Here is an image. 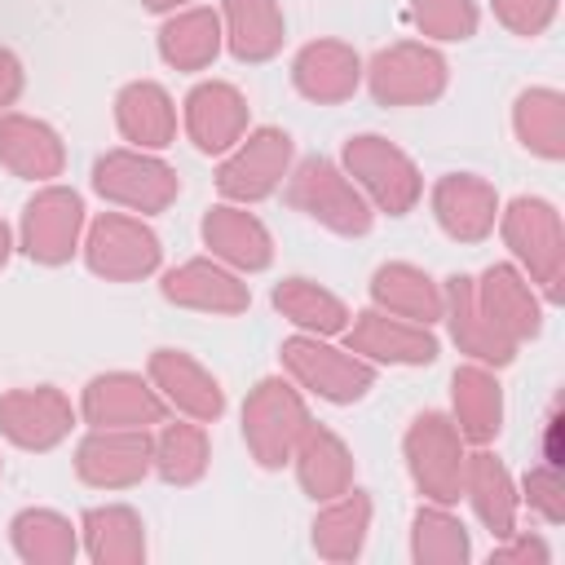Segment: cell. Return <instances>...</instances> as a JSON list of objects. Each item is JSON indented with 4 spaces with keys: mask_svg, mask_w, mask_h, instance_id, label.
Wrapping results in <instances>:
<instances>
[{
    "mask_svg": "<svg viewBox=\"0 0 565 565\" xmlns=\"http://www.w3.org/2000/svg\"><path fill=\"white\" fill-rule=\"evenodd\" d=\"M508 260L539 287V296L552 305H561V282H565V221L561 207L543 194H512L499 207L494 221Z\"/></svg>",
    "mask_w": 565,
    "mask_h": 565,
    "instance_id": "cell-1",
    "label": "cell"
},
{
    "mask_svg": "<svg viewBox=\"0 0 565 565\" xmlns=\"http://www.w3.org/2000/svg\"><path fill=\"white\" fill-rule=\"evenodd\" d=\"M278 194L291 212H300L335 238H366L375 230V207L331 154H296Z\"/></svg>",
    "mask_w": 565,
    "mask_h": 565,
    "instance_id": "cell-2",
    "label": "cell"
},
{
    "mask_svg": "<svg viewBox=\"0 0 565 565\" xmlns=\"http://www.w3.org/2000/svg\"><path fill=\"white\" fill-rule=\"evenodd\" d=\"M278 366H282V375L305 397H318L327 406H353L380 380V366H371L366 358H358L340 335H305V331H291L278 344Z\"/></svg>",
    "mask_w": 565,
    "mask_h": 565,
    "instance_id": "cell-3",
    "label": "cell"
},
{
    "mask_svg": "<svg viewBox=\"0 0 565 565\" xmlns=\"http://www.w3.org/2000/svg\"><path fill=\"white\" fill-rule=\"evenodd\" d=\"M309 419H313L309 397L282 371L278 375H260L247 388L243 406H238V433H243L247 459L260 472H282L291 463V450L305 437Z\"/></svg>",
    "mask_w": 565,
    "mask_h": 565,
    "instance_id": "cell-4",
    "label": "cell"
},
{
    "mask_svg": "<svg viewBox=\"0 0 565 565\" xmlns=\"http://www.w3.org/2000/svg\"><path fill=\"white\" fill-rule=\"evenodd\" d=\"M362 88L384 110L433 106L450 88V57L441 53V44H428L419 35L393 40L362 57Z\"/></svg>",
    "mask_w": 565,
    "mask_h": 565,
    "instance_id": "cell-5",
    "label": "cell"
},
{
    "mask_svg": "<svg viewBox=\"0 0 565 565\" xmlns=\"http://www.w3.org/2000/svg\"><path fill=\"white\" fill-rule=\"evenodd\" d=\"M340 168L366 194L375 216H406L424 203V168L384 132H349L340 146Z\"/></svg>",
    "mask_w": 565,
    "mask_h": 565,
    "instance_id": "cell-6",
    "label": "cell"
},
{
    "mask_svg": "<svg viewBox=\"0 0 565 565\" xmlns=\"http://www.w3.org/2000/svg\"><path fill=\"white\" fill-rule=\"evenodd\" d=\"M88 190L106 207H119L132 216H159L181 199V172L159 150L110 146V150L93 154Z\"/></svg>",
    "mask_w": 565,
    "mask_h": 565,
    "instance_id": "cell-7",
    "label": "cell"
},
{
    "mask_svg": "<svg viewBox=\"0 0 565 565\" xmlns=\"http://www.w3.org/2000/svg\"><path fill=\"white\" fill-rule=\"evenodd\" d=\"M79 260L102 282H146L163 269V238L150 225V216L106 207L88 216Z\"/></svg>",
    "mask_w": 565,
    "mask_h": 565,
    "instance_id": "cell-8",
    "label": "cell"
},
{
    "mask_svg": "<svg viewBox=\"0 0 565 565\" xmlns=\"http://www.w3.org/2000/svg\"><path fill=\"white\" fill-rule=\"evenodd\" d=\"M84 225H88V203L75 185H66V181L35 185L13 225L18 252L40 269H62L79 256Z\"/></svg>",
    "mask_w": 565,
    "mask_h": 565,
    "instance_id": "cell-9",
    "label": "cell"
},
{
    "mask_svg": "<svg viewBox=\"0 0 565 565\" xmlns=\"http://www.w3.org/2000/svg\"><path fill=\"white\" fill-rule=\"evenodd\" d=\"M296 163V137L278 124H252L234 150H225L212 168L216 199L225 203H265L282 190L287 172Z\"/></svg>",
    "mask_w": 565,
    "mask_h": 565,
    "instance_id": "cell-10",
    "label": "cell"
},
{
    "mask_svg": "<svg viewBox=\"0 0 565 565\" xmlns=\"http://www.w3.org/2000/svg\"><path fill=\"white\" fill-rule=\"evenodd\" d=\"M402 459H406V477H411L419 499L459 503L468 441L459 437V428H455V419L446 411L428 406V411L411 415V424L402 433Z\"/></svg>",
    "mask_w": 565,
    "mask_h": 565,
    "instance_id": "cell-11",
    "label": "cell"
},
{
    "mask_svg": "<svg viewBox=\"0 0 565 565\" xmlns=\"http://www.w3.org/2000/svg\"><path fill=\"white\" fill-rule=\"evenodd\" d=\"M79 428V406L57 384H18L0 393V437L13 450L49 455Z\"/></svg>",
    "mask_w": 565,
    "mask_h": 565,
    "instance_id": "cell-12",
    "label": "cell"
},
{
    "mask_svg": "<svg viewBox=\"0 0 565 565\" xmlns=\"http://www.w3.org/2000/svg\"><path fill=\"white\" fill-rule=\"evenodd\" d=\"M150 459H154V441L150 428H84L75 450H71V468L88 490H132L150 477Z\"/></svg>",
    "mask_w": 565,
    "mask_h": 565,
    "instance_id": "cell-13",
    "label": "cell"
},
{
    "mask_svg": "<svg viewBox=\"0 0 565 565\" xmlns=\"http://www.w3.org/2000/svg\"><path fill=\"white\" fill-rule=\"evenodd\" d=\"M79 424L84 428H154L172 411L150 384L146 371H97L84 380L79 397Z\"/></svg>",
    "mask_w": 565,
    "mask_h": 565,
    "instance_id": "cell-14",
    "label": "cell"
},
{
    "mask_svg": "<svg viewBox=\"0 0 565 565\" xmlns=\"http://www.w3.org/2000/svg\"><path fill=\"white\" fill-rule=\"evenodd\" d=\"M159 296L172 309H190V313H207V318H243L252 309V282L243 274H234L230 265L203 256L163 265L159 274Z\"/></svg>",
    "mask_w": 565,
    "mask_h": 565,
    "instance_id": "cell-15",
    "label": "cell"
},
{
    "mask_svg": "<svg viewBox=\"0 0 565 565\" xmlns=\"http://www.w3.org/2000/svg\"><path fill=\"white\" fill-rule=\"evenodd\" d=\"M247 128H252V102L230 79H216V75L194 79L190 93L181 97V132L207 159H221L225 150H234Z\"/></svg>",
    "mask_w": 565,
    "mask_h": 565,
    "instance_id": "cell-16",
    "label": "cell"
},
{
    "mask_svg": "<svg viewBox=\"0 0 565 565\" xmlns=\"http://www.w3.org/2000/svg\"><path fill=\"white\" fill-rule=\"evenodd\" d=\"M358 358H366L371 366H433L441 358V340L433 327L424 322H411V318H397V313H384L375 305L366 309H353L344 335H340Z\"/></svg>",
    "mask_w": 565,
    "mask_h": 565,
    "instance_id": "cell-17",
    "label": "cell"
},
{
    "mask_svg": "<svg viewBox=\"0 0 565 565\" xmlns=\"http://www.w3.org/2000/svg\"><path fill=\"white\" fill-rule=\"evenodd\" d=\"M199 243L212 260L230 265L234 274L252 278V274H265L278 256V243H274V230L247 207V203H207L203 216H199Z\"/></svg>",
    "mask_w": 565,
    "mask_h": 565,
    "instance_id": "cell-18",
    "label": "cell"
},
{
    "mask_svg": "<svg viewBox=\"0 0 565 565\" xmlns=\"http://www.w3.org/2000/svg\"><path fill=\"white\" fill-rule=\"evenodd\" d=\"M424 194H428V212H433L437 230L450 243L477 247L494 234L503 199H499L494 181H486L481 172H441Z\"/></svg>",
    "mask_w": 565,
    "mask_h": 565,
    "instance_id": "cell-19",
    "label": "cell"
},
{
    "mask_svg": "<svg viewBox=\"0 0 565 565\" xmlns=\"http://www.w3.org/2000/svg\"><path fill=\"white\" fill-rule=\"evenodd\" d=\"M472 296H477V309L486 313V322L499 335H508L512 344H525V340L543 335L547 300L539 296V287L512 260H494L481 274H472Z\"/></svg>",
    "mask_w": 565,
    "mask_h": 565,
    "instance_id": "cell-20",
    "label": "cell"
},
{
    "mask_svg": "<svg viewBox=\"0 0 565 565\" xmlns=\"http://www.w3.org/2000/svg\"><path fill=\"white\" fill-rule=\"evenodd\" d=\"M146 375H150V384L159 388V397L168 402L172 415H185V419H199V424H216L225 415V406H230L225 384L190 349H177V344L150 349Z\"/></svg>",
    "mask_w": 565,
    "mask_h": 565,
    "instance_id": "cell-21",
    "label": "cell"
},
{
    "mask_svg": "<svg viewBox=\"0 0 565 565\" xmlns=\"http://www.w3.org/2000/svg\"><path fill=\"white\" fill-rule=\"evenodd\" d=\"M291 88L313 106H344L362 88V53L335 35L305 40L291 53Z\"/></svg>",
    "mask_w": 565,
    "mask_h": 565,
    "instance_id": "cell-22",
    "label": "cell"
},
{
    "mask_svg": "<svg viewBox=\"0 0 565 565\" xmlns=\"http://www.w3.org/2000/svg\"><path fill=\"white\" fill-rule=\"evenodd\" d=\"M0 168L18 181L49 185L66 172V141L62 132L26 110H0Z\"/></svg>",
    "mask_w": 565,
    "mask_h": 565,
    "instance_id": "cell-23",
    "label": "cell"
},
{
    "mask_svg": "<svg viewBox=\"0 0 565 565\" xmlns=\"http://www.w3.org/2000/svg\"><path fill=\"white\" fill-rule=\"evenodd\" d=\"M115 132L137 150H168L181 132V102L159 79H128L115 93Z\"/></svg>",
    "mask_w": 565,
    "mask_h": 565,
    "instance_id": "cell-24",
    "label": "cell"
},
{
    "mask_svg": "<svg viewBox=\"0 0 565 565\" xmlns=\"http://www.w3.org/2000/svg\"><path fill=\"white\" fill-rule=\"evenodd\" d=\"M441 296H446L441 322H446L450 344L463 353V362H481V366H494V371L516 362L521 344H512L508 335H499L486 322V313L477 309V296H472V274H446L441 278Z\"/></svg>",
    "mask_w": 565,
    "mask_h": 565,
    "instance_id": "cell-25",
    "label": "cell"
},
{
    "mask_svg": "<svg viewBox=\"0 0 565 565\" xmlns=\"http://www.w3.org/2000/svg\"><path fill=\"white\" fill-rule=\"evenodd\" d=\"M477 525L490 530V539H508L521 525V494L512 468L490 450V446H468L463 459V494H459Z\"/></svg>",
    "mask_w": 565,
    "mask_h": 565,
    "instance_id": "cell-26",
    "label": "cell"
},
{
    "mask_svg": "<svg viewBox=\"0 0 565 565\" xmlns=\"http://www.w3.org/2000/svg\"><path fill=\"white\" fill-rule=\"evenodd\" d=\"M154 49L159 62L177 75H203L216 66V57L225 53V31H221V13L212 4H185L177 13L159 18L154 31Z\"/></svg>",
    "mask_w": 565,
    "mask_h": 565,
    "instance_id": "cell-27",
    "label": "cell"
},
{
    "mask_svg": "<svg viewBox=\"0 0 565 565\" xmlns=\"http://www.w3.org/2000/svg\"><path fill=\"white\" fill-rule=\"evenodd\" d=\"M287 468L296 472L300 494L313 499V503H327V499L344 494V490L358 481L353 446H349L331 424H322V419H309V428H305V437L296 441Z\"/></svg>",
    "mask_w": 565,
    "mask_h": 565,
    "instance_id": "cell-28",
    "label": "cell"
},
{
    "mask_svg": "<svg viewBox=\"0 0 565 565\" xmlns=\"http://www.w3.org/2000/svg\"><path fill=\"white\" fill-rule=\"evenodd\" d=\"M371 521H375V499H371V490H362L353 481L344 494L318 503V512L309 521V547H313V556L327 561V565H353L366 552Z\"/></svg>",
    "mask_w": 565,
    "mask_h": 565,
    "instance_id": "cell-29",
    "label": "cell"
},
{
    "mask_svg": "<svg viewBox=\"0 0 565 565\" xmlns=\"http://www.w3.org/2000/svg\"><path fill=\"white\" fill-rule=\"evenodd\" d=\"M503 384L494 366L481 362H459L450 371V406L446 415L455 419L459 437L468 446H494L503 433Z\"/></svg>",
    "mask_w": 565,
    "mask_h": 565,
    "instance_id": "cell-30",
    "label": "cell"
},
{
    "mask_svg": "<svg viewBox=\"0 0 565 565\" xmlns=\"http://www.w3.org/2000/svg\"><path fill=\"white\" fill-rule=\"evenodd\" d=\"M79 556L93 565H146V516L132 503H93L79 512Z\"/></svg>",
    "mask_w": 565,
    "mask_h": 565,
    "instance_id": "cell-31",
    "label": "cell"
},
{
    "mask_svg": "<svg viewBox=\"0 0 565 565\" xmlns=\"http://www.w3.org/2000/svg\"><path fill=\"white\" fill-rule=\"evenodd\" d=\"M221 31L225 53L243 66H265L287 44V13L282 0H221Z\"/></svg>",
    "mask_w": 565,
    "mask_h": 565,
    "instance_id": "cell-32",
    "label": "cell"
},
{
    "mask_svg": "<svg viewBox=\"0 0 565 565\" xmlns=\"http://www.w3.org/2000/svg\"><path fill=\"white\" fill-rule=\"evenodd\" d=\"M366 296H371L375 309L397 313V318H411V322H424V327H437L441 322V305H446L441 278H433L415 260H380L371 269Z\"/></svg>",
    "mask_w": 565,
    "mask_h": 565,
    "instance_id": "cell-33",
    "label": "cell"
},
{
    "mask_svg": "<svg viewBox=\"0 0 565 565\" xmlns=\"http://www.w3.org/2000/svg\"><path fill=\"white\" fill-rule=\"evenodd\" d=\"M269 305L291 331H305V335H344L353 318L349 300L309 274H282L269 287Z\"/></svg>",
    "mask_w": 565,
    "mask_h": 565,
    "instance_id": "cell-34",
    "label": "cell"
},
{
    "mask_svg": "<svg viewBox=\"0 0 565 565\" xmlns=\"http://www.w3.org/2000/svg\"><path fill=\"white\" fill-rule=\"evenodd\" d=\"M154 441V459H150V477H159L163 486H199L212 468V433L199 419L185 415H168L163 424L150 428Z\"/></svg>",
    "mask_w": 565,
    "mask_h": 565,
    "instance_id": "cell-35",
    "label": "cell"
},
{
    "mask_svg": "<svg viewBox=\"0 0 565 565\" xmlns=\"http://www.w3.org/2000/svg\"><path fill=\"white\" fill-rule=\"evenodd\" d=\"M9 547L22 565H71L79 556V521L57 508H18L9 516Z\"/></svg>",
    "mask_w": 565,
    "mask_h": 565,
    "instance_id": "cell-36",
    "label": "cell"
},
{
    "mask_svg": "<svg viewBox=\"0 0 565 565\" xmlns=\"http://www.w3.org/2000/svg\"><path fill=\"white\" fill-rule=\"evenodd\" d=\"M512 137L525 154L543 163L565 159V93L552 84H530L512 97Z\"/></svg>",
    "mask_w": 565,
    "mask_h": 565,
    "instance_id": "cell-37",
    "label": "cell"
},
{
    "mask_svg": "<svg viewBox=\"0 0 565 565\" xmlns=\"http://www.w3.org/2000/svg\"><path fill=\"white\" fill-rule=\"evenodd\" d=\"M411 561L415 565H468L472 561V530L455 512V503H428V499L415 503Z\"/></svg>",
    "mask_w": 565,
    "mask_h": 565,
    "instance_id": "cell-38",
    "label": "cell"
},
{
    "mask_svg": "<svg viewBox=\"0 0 565 565\" xmlns=\"http://www.w3.org/2000/svg\"><path fill=\"white\" fill-rule=\"evenodd\" d=\"M406 22L428 44H463L481 26L477 0H406Z\"/></svg>",
    "mask_w": 565,
    "mask_h": 565,
    "instance_id": "cell-39",
    "label": "cell"
},
{
    "mask_svg": "<svg viewBox=\"0 0 565 565\" xmlns=\"http://www.w3.org/2000/svg\"><path fill=\"white\" fill-rule=\"evenodd\" d=\"M516 494H521V508H530V516H539L543 525H565V477H561V463H530L516 481Z\"/></svg>",
    "mask_w": 565,
    "mask_h": 565,
    "instance_id": "cell-40",
    "label": "cell"
},
{
    "mask_svg": "<svg viewBox=\"0 0 565 565\" xmlns=\"http://www.w3.org/2000/svg\"><path fill=\"white\" fill-rule=\"evenodd\" d=\"M490 13L508 35L539 40V35L552 31V22L561 13V0H490Z\"/></svg>",
    "mask_w": 565,
    "mask_h": 565,
    "instance_id": "cell-41",
    "label": "cell"
},
{
    "mask_svg": "<svg viewBox=\"0 0 565 565\" xmlns=\"http://www.w3.org/2000/svg\"><path fill=\"white\" fill-rule=\"evenodd\" d=\"M547 561H552L547 539L534 530H521V525L508 539H494V547H490V565H547Z\"/></svg>",
    "mask_w": 565,
    "mask_h": 565,
    "instance_id": "cell-42",
    "label": "cell"
},
{
    "mask_svg": "<svg viewBox=\"0 0 565 565\" xmlns=\"http://www.w3.org/2000/svg\"><path fill=\"white\" fill-rule=\"evenodd\" d=\"M22 93H26V66L9 44H0V110H13Z\"/></svg>",
    "mask_w": 565,
    "mask_h": 565,
    "instance_id": "cell-43",
    "label": "cell"
},
{
    "mask_svg": "<svg viewBox=\"0 0 565 565\" xmlns=\"http://www.w3.org/2000/svg\"><path fill=\"white\" fill-rule=\"evenodd\" d=\"M539 459H547V463H561V459H565V455H561V402H552L547 415H543V428H539Z\"/></svg>",
    "mask_w": 565,
    "mask_h": 565,
    "instance_id": "cell-44",
    "label": "cell"
},
{
    "mask_svg": "<svg viewBox=\"0 0 565 565\" xmlns=\"http://www.w3.org/2000/svg\"><path fill=\"white\" fill-rule=\"evenodd\" d=\"M13 252H18V234H13V225L0 216V269H9Z\"/></svg>",
    "mask_w": 565,
    "mask_h": 565,
    "instance_id": "cell-45",
    "label": "cell"
},
{
    "mask_svg": "<svg viewBox=\"0 0 565 565\" xmlns=\"http://www.w3.org/2000/svg\"><path fill=\"white\" fill-rule=\"evenodd\" d=\"M185 4H194V0H141V9H146V13H154V18L177 13V9H185Z\"/></svg>",
    "mask_w": 565,
    "mask_h": 565,
    "instance_id": "cell-46",
    "label": "cell"
},
{
    "mask_svg": "<svg viewBox=\"0 0 565 565\" xmlns=\"http://www.w3.org/2000/svg\"><path fill=\"white\" fill-rule=\"evenodd\" d=\"M0 477H4V455H0Z\"/></svg>",
    "mask_w": 565,
    "mask_h": 565,
    "instance_id": "cell-47",
    "label": "cell"
}]
</instances>
